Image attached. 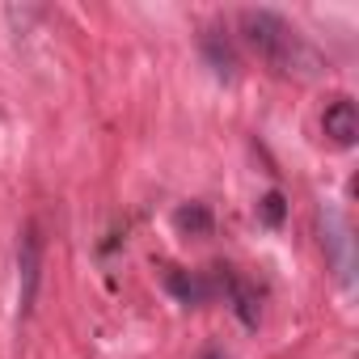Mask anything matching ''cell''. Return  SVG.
Returning a JSON list of instances; mask_svg holds the SVG:
<instances>
[{"label":"cell","instance_id":"cell-8","mask_svg":"<svg viewBox=\"0 0 359 359\" xmlns=\"http://www.w3.org/2000/svg\"><path fill=\"white\" fill-rule=\"evenodd\" d=\"M203 359H224V355H220V351H208V355H203Z\"/></svg>","mask_w":359,"mask_h":359},{"label":"cell","instance_id":"cell-6","mask_svg":"<svg viewBox=\"0 0 359 359\" xmlns=\"http://www.w3.org/2000/svg\"><path fill=\"white\" fill-rule=\"evenodd\" d=\"M173 224L182 229V233H191V237H208V233H212V212H208L203 203L177 208V212H173Z\"/></svg>","mask_w":359,"mask_h":359},{"label":"cell","instance_id":"cell-4","mask_svg":"<svg viewBox=\"0 0 359 359\" xmlns=\"http://www.w3.org/2000/svg\"><path fill=\"white\" fill-rule=\"evenodd\" d=\"M34 287H39V237L26 233V241H22V304L34 300Z\"/></svg>","mask_w":359,"mask_h":359},{"label":"cell","instance_id":"cell-3","mask_svg":"<svg viewBox=\"0 0 359 359\" xmlns=\"http://www.w3.org/2000/svg\"><path fill=\"white\" fill-rule=\"evenodd\" d=\"M165 283H169V292L182 300V304H203V300L212 296V283L199 279V275H191V271H173Z\"/></svg>","mask_w":359,"mask_h":359},{"label":"cell","instance_id":"cell-2","mask_svg":"<svg viewBox=\"0 0 359 359\" xmlns=\"http://www.w3.org/2000/svg\"><path fill=\"white\" fill-rule=\"evenodd\" d=\"M321 131L334 148H355L359 140V106L351 97H334L321 114Z\"/></svg>","mask_w":359,"mask_h":359},{"label":"cell","instance_id":"cell-5","mask_svg":"<svg viewBox=\"0 0 359 359\" xmlns=\"http://www.w3.org/2000/svg\"><path fill=\"white\" fill-rule=\"evenodd\" d=\"M220 283H229V296H233V309H237V317L245 321V325H258V296L241 283V279H233L229 271H224V279Z\"/></svg>","mask_w":359,"mask_h":359},{"label":"cell","instance_id":"cell-1","mask_svg":"<svg viewBox=\"0 0 359 359\" xmlns=\"http://www.w3.org/2000/svg\"><path fill=\"white\" fill-rule=\"evenodd\" d=\"M241 39L245 47L275 72V76H287V81H317L325 76V60L321 51L279 13L271 9H241Z\"/></svg>","mask_w":359,"mask_h":359},{"label":"cell","instance_id":"cell-7","mask_svg":"<svg viewBox=\"0 0 359 359\" xmlns=\"http://www.w3.org/2000/svg\"><path fill=\"white\" fill-rule=\"evenodd\" d=\"M283 212H287V203H283V195H279V191H271V195L258 203V216H262V224H271V229H279V224H283Z\"/></svg>","mask_w":359,"mask_h":359}]
</instances>
